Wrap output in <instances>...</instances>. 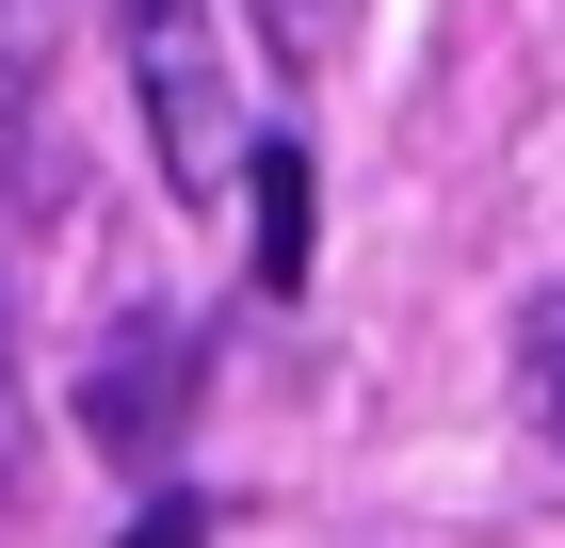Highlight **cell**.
I'll list each match as a JSON object with an SVG mask.
<instances>
[{
  "mask_svg": "<svg viewBox=\"0 0 565 548\" xmlns=\"http://www.w3.org/2000/svg\"><path fill=\"white\" fill-rule=\"evenodd\" d=\"M130 97L162 129V194L211 211L243 178V97H226V17L211 0H130Z\"/></svg>",
  "mask_w": 565,
  "mask_h": 548,
  "instance_id": "1",
  "label": "cell"
},
{
  "mask_svg": "<svg viewBox=\"0 0 565 548\" xmlns=\"http://www.w3.org/2000/svg\"><path fill=\"white\" fill-rule=\"evenodd\" d=\"M194 372H211V339L178 323V307H130V323L82 355V436L114 468H162L178 436H194Z\"/></svg>",
  "mask_w": 565,
  "mask_h": 548,
  "instance_id": "2",
  "label": "cell"
},
{
  "mask_svg": "<svg viewBox=\"0 0 565 548\" xmlns=\"http://www.w3.org/2000/svg\"><path fill=\"white\" fill-rule=\"evenodd\" d=\"M243 194H259V291H307V243H323V178H307L291 129H243Z\"/></svg>",
  "mask_w": 565,
  "mask_h": 548,
  "instance_id": "3",
  "label": "cell"
},
{
  "mask_svg": "<svg viewBox=\"0 0 565 548\" xmlns=\"http://www.w3.org/2000/svg\"><path fill=\"white\" fill-rule=\"evenodd\" d=\"M49 49H65V0H0V162H17V178H49L33 162V146H49Z\"/></svg>",
  "mask_w": 565,
  "mask_h": 548,
  "instance_id": "4",
  "label": "cell"
},
{
  "mask_svg": "<svg viewBox=\"0 0 565 548\" xmlns=\"http://www.w3.org/2000/svg\"><path fill=\"white\" fill-rule=\"evenodd\" d=\"M518 420L550 436V468H565V291L518 307Z\"/></svg>",
  "mask_w": 565,
  "mask_h": 548,
  "instance_id": "5",
  "label": "cell"
},
{
  "mask_svg": "<svg viewBox=\"0 0 565 548\" xmlns=\"http://www.w3.org/2000/svg\"><path fill=\"white\" fill-rule=\"evenodd\" d=\"M340 17H355V0H259V33L291 49V65H323V49H340Z\"/></svg>",
  "mask_w": 565,
  "mask_h": 548,
  "instance_id": "6",
  "label": "cell"
},
{
  "mask_svg": "<svg viewBox=\"0 0 565 548\" xmlns=\"http://www.w3.org/2000/svg\"><path fill=\"white\" fill-rule=\"evenodd\" d=\"M130 548H211V516H194V501H146V516H130Z\"/></svg>",
  "mask_w": 565,
  "mask_h": 548,
  "instance_id": "7",
  "label": "cell"
},
{
  "mask_svg": "<svg viewBox=\"0 0 565 548\" xmlns=\"http://www.w3.org/2000/svg\"><path fill=\"white\" fill-rule=\"evenodd\" d=\"M0 501H17V323H0Z\"/></svg>",
  "mask_w": 565,
  "mask_h": 548,
  "instance_id": "8",
  "label": "cell"
}]
</instances>
